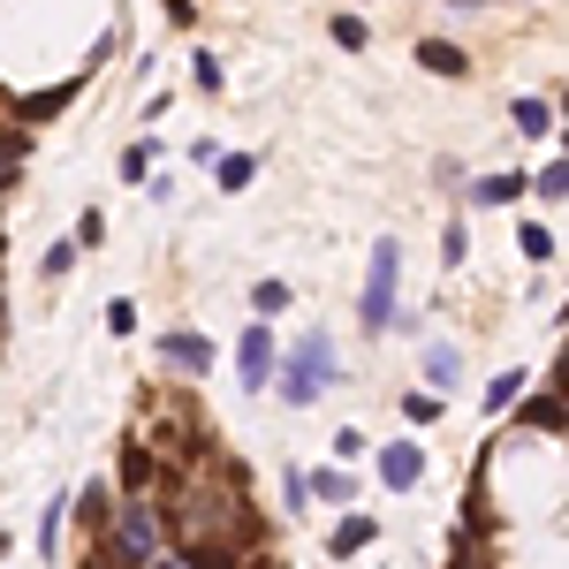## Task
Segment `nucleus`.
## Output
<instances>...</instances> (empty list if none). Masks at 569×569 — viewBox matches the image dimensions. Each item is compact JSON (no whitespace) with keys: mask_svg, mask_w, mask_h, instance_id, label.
Wrapping results in <instances>:
<instances>
[{"mask_svg":"<svg viewBox=\"0 0 569 569\" xmlns=\"http://www.w3.org/2000/svg\"><path fill=\"white\" fill-rule=\"evenodd\" d=\"M418 479H426V448L418 440H388L380 448V486L388 493H418Z\"/></svg>","mask_w":569,"mask_h":569,"instance_id":"6","label":"nucleus"},{"mask_svg":"<svg viewBox=\"0 0 569 569\" xmlns=\"http://www.w3.org/2000/svg\"><path fill=\"white\" fill-rule=\"evenodd\" d=\"M456 8H471V0H456Z\"/></svg>","mask_w":569,"mask_h":569,"instance_id":"35","label":"nucleus"},{"mask_svg":"<svg viewBox=\"0 0 569 569\" xmlns=\"http://www.w3.org/2000/svg\"><path fill=\"white\" fill-rule=\"evenodd\" d=\"M107 509H114V493H107V486H84V509H77V517H84V531H91V539L107 531Z\"/></svg>","mask_w":569,"mask_h":569,"instance_id":"22","label":"nucleus"},{"mask_svg":"<svg viewBox=\"0 0 569 569\" xmlns=\"http://www.w3.org/2000/svg\"><path fill=\"white\" fill-rule=\"evenodd\" d=\"M372 539H380V525H372V517H342V525L327 531V555H335V562H350L357 547H372Z\"/></svg>","mask_w":569,"mask_h":569,"instance_id":"10","label":"nucleus"},{"mask_svg":"<svg viewBox=\"0 0 569 569\" xmlns=\"http://www.w3.org/2000/svg\"><path fill=\"white\" fill-rule=\"evenodd\" d=\"M190 84H198V91H228V77H220V53H190Z\"/></svg>","mask_w":569,"mask_h":569,"instance_id":"26","label":"nucleus"},{"mask_svg":"<svg viewBox=\"0 0 569 569\" xmlns=\"http://www.w3.org/2000/svg\"><path fill=\"white\" fill-rule=\"evenodd\" d=\"M440 251H448V266H463V259H471V228L448 220V228H440Z\"/></svg>","mask_w":569,"mask_h":569,"instance_id":"28","label":"nucleus"},{"mask_svg":"<svg viewBox=\"0 0 569 569\" xmlns=\"http://www.w3.org/2000/svg\"><path fill=\"white\" fill-rule=\"evenodd\" d=\"M144 486H152V456H144V448H122V493H144Z\"/></svg>","mask_w":569,"mask_h":569,"instance_id":"19","label":"nucleus"},{"mask_svg":"<svg viewBox=\"0 0 569 569\" xmlns=\"http://www.w3.org/2000/svg\"><path fill=\"white\" fill-rule=\"evenodd\" d=\"M23 152H31V137H23V130H0V190L16 182V168H23Z\"/></svg>","mask_w":569,"mask_h":569,"instance_id":"20","label":"nucleus"},{"mask_svg":"<svg viewBox=\"0 0 569 569\" xmlns=\"http://www.w3.org/2000/svg\"><path fill=\"white\" fill-rule=\"evenodd\" d=\"M335 380H342L335 335H327V327H311V335H297V350H289V357H273V380H266V388L281 395L289 410H311V402L335 388Z\"/></svg>","mask_w":569,"mask_h":569,"instance_id":"1","label":"nucleus"},{"mask_svg":"<svg viewBox=\"0 0 569 569\" xmlns=\"http://www.w3.org/2000/svg\"><path fill=\"white\" fill-rule=\"evenodd\" d=\"M525 190H539L547 206H562V190H569V160H547V168H539V182H525Z\"/></svg>","mask_w":569,"mask_h":569,"instance_id":"21","label":"nucleus"},{"mask_svg":"<svg viewBox=\"0 0 569 569\" xmlns=\"http://www.w3.org/2000/svg\"><path fill=\"white\" fill-rule=\"evenodd\" d=\"M160 152H168V137H144V144H130V152H122V176H130V182H144Z\"/></svg>","mask_w":569,"mask_h":569,"instance_id":"18","label":"nucleus"},{"mask_svg":"<svg viewBox=\"0 0 569 569\" xmlns=\"http://www.w3.org/2000/svg\"><path fill=\"white\" fill-rule=\"evenodd\" d=\"M395 289H402V243L380 236V243H372V259H365V289H357V327H365V335H388Z\"/></svg>","mask_w":569,"mask_h":569,"instance_id":"3","label":"nucleus"},{"mask_svg":"<svg viewBox=\"0 0 569 569\" xmlns=\"http://www.w3.org/2000/svg\"><path fill=\"white\" fill-rule=\"evenodd\" d=\"M327 31H335V46H350V53H365V46H372V23H365V16H335Z\"/></svg>","mask_w":569,"mask_h":569,"instance_id":"23","label":"nucleus"},{"mask_svg":"<svg viewBox=\"0 0 569 569\" xmlns=\"http://www.w3.org/2000/svg\"><path fill=\"white\" fill-rule=\"evenodd\" d=\"M305 486L319 493V501H342V509L357 501V479H350V463H319V471H305Z\"/></svg>","mask_w":569,"mask_h":569,"instance_id":"11","label":"nucleus"},{"mask_svg":"<svg viewBox=\"0 0 569 569\" xmlns=\"http://www.w3.org/2000/svg\"><path fill=\"white\" fill-rule=\"evenodd\" d=\"M402 418H410V426H433V418H440V395H418V388H410V395H402Z\"/></svg>","mask_w":569,"mask_h":569,"instance_id":"29","label":"nucleus"},{"mask_svg":"<svg viewBox=\"0 0 569 569\" xmlns=\"http://www.w3.org/2000/svg\"><path fill=\"white\" fill-rule=\"evenodd\" d=\"M160 365L182 372V380H213L220 350H213V335H198V327H168V335H160Z\"/></svg>","mask_w":569,"mask_h":569,"instance_id":"4","label":"nucleus"},{"mask_svg":"<svg viewBox=\"0 0 569 569\" xmlns=\"http://www.w3.org/2000/svg\"><path fill=\"white\" fill-rule=\"evenodd\" d=\"M509 122H517L525 137H555V107H547V99H517V107H509Z\"/></svg>","mask_w":569,"mask_h":569,"instance_id":"15","label":"nucleus"},{"mask_svg":"<svg viewBox=\"0 0 569 569\" xmlns=\"http://www.w3.org/2000/svg\"><path fill=\"white\" fill-rule=\"evenodd\" d=\"M107 335H114V342L137 335V305H130V297H114V305H107Z\"/></svg>","mask_w":569,"mask_h":569,"instance_id":"30","label":"nucleus"},{"mask_svg":"<svg viewBox=\"0 0 569 569\" xmlns=\"http://www.w3.org/2000/svg\"><path fill=\"white\" fill-rule=\"evenodd\" d=\"M418 69H433V77H471V53L448 39H418Z\"/></svg>","mask_w":569,"mask_h":569,"instance_id":"9","label":"nucleus"},{"mask_svg":"<svg viewBox=\"0 0 569 569\" xmlns=\"http://www.w3.org/2000/svg\"><path fill=\"white\" fill-rule=\"evenodd\" d=\"M357 448H365V433H357V426H342V433H335V463H357Z\"/></svg>","mask_w":569,"mask_h":569,"instance_id":"33","label":"nucleus"},{"mask_svg":"<svg viewBox=\"0 0 569 569\" xmlns=\"http://www.w3.org/2000/svg\"><path fill=\"white\" fill-rule=\"evenodd\" d=\"M107 243V213H84L77 220V251H99Z\"/></svg>","mask_w":569,"mask_h":569,"instance_id":"31","label":"nucleus"},{"mask_svg":"<svg viewBox=\"0 0 569 569\" xmlns=\"http://www.w3.org/2000/svg\"><path fill=\"white\" fill-rule=\"evenodd\" d=\"M281 493H289V509H305V501H311V486H305V463H289V471H281Z\"/></svg>","mask_w":569,"mask_h":569,"instance_id":"32","label":"nucleus"},{"mask_svg":"<svg viewBox=\"0 0 569 569\" xmlns=\"http://www.w3.org/2000/svg\"><path fill=\"white\" fill-rule=\"evenodd\" d=\"M525 380H531V372H501V380H486V410H509V402L525 395Z\"/></svg>","mask_w":569,"mask_h":569,"instance_id":"24","label":"nucleus"},{"mask_svg":"<svg viewBox=\"0 0 569 569\" xmlns=\"http://www.w3.org/2000/svg\"><path fill=\"white\" fill-rule=\"evenodd\" d=\"M69 99H77V84H61V91H31V99H23V114L39 122V114H61Z\"/></svg>","mask_w":569,"mask_h":569,"instance_id":"27","label":"nucleus"},{"mask_svg":"<svg viewBox=\"0 0 569 569\" xmlns=\"http://www.w3.org/2000/svg\"><path fill=\"white\" fill-rule=\"evenodd\" d=\"M418 365H426L433 395H448L456 380H463V357H456V342H426V350H418Z\"/></svg>","mask_w":569,"mask_h":569,"instance_id":"8","label":"nucleus"},{"mask_svg":"<svg viewBox=\"0 0 569 569\" xmlns=\"http://www.w3.org/2000/svg\"><path fill=\"white\" fill-rule=\"evenodd\" d=\"M273 357H281L273 327H243V342H236V388H243V395H266V380H273Z\"/></svg>","mask_w":569,"mask_h":569,"instance_id":"5","label":"nucleus"},{"mask_svg":"<svg viewBox=\"0 0 569 569\" xmlns=\"http://www.w3.org/2000/svg\"><path fill=\"white\" fill-rule=\"evenodd\" d=\"M77 259H84V251H77V236H53V243H46V259H39V273H46V281H69Z\"/></svg>","mask_w":569,"mask_h":569,"instance_id":"14","label":"nucleus"},{"mask_svg":"<svg viewBox=\"0 0 569 569\" xmlns=\"http://www.w3.org/2000/svg\"><path fill=\"white\" fill-rule=\"evenodd\" d=\"M61 525H69V501L53 493V501H46V509H39V555H46V562L61 555Z\"/></svg>","mask_w":569,"mask_h":569,"instance_id":"16","label":"nucleus"},{"mask_svg":"<svg viewBox=\"0 0 569 569\" xmlns=\"http://www.w3.org/2000/svg\"><path fill=\"white\" fill-rule=\"evenodd\" d=\"M251 305H259V311H289V305H297V289H289V281H251Z\"/></svg>","mask_w":569,"mask_h":569,"instance_id":"25","label":"nucleus"},{"mask_svg":"<svg viewBox=\"0 0 569 569\" xmlns=\"http://www.w3.org/2000/svg\"><path fill=\"white\" fill-rule=\"evenodd\" d=\"M517 198H525V176H479L471 182V206H493V213L517 206Z\"/></svg>","mask_w":569,"mask_h":569,"instance_id":"12","label":"nucleus"},{"mask_svg":"<svg viewBox=\"0 0 569 569\" xmlns=\"http://www.w3.org/2000/svg\"><path fill=\"white\" fill-rule=\"evenodd\" d=\"M213 176H220V190L236 198V190H251V176H259V160H251V152H213Z\"/></svg>","mask_w":569,"mask_h":569,"instance_id":"13","label":"nucleus"},{"mask_svg":"<svg viewBox=\"0 0 569 569\" xmlns=\"http://www.w3.org/2000/svg\"><path fill=\"white\" fill-rule=\"evenodd\" d=\"M509 410H517V426H525V433H562V395H555V380H547V388L531 395V402L517 395Z\"/></svg>","mask_w":569,"mask_h":569,"instance_id":"7","label":"nucleus"},{"mask_svg":"<svg viewBox=\"0 0 569 569\" xmlns=\"http://www.w3.org/2000/svg\"><path fill=\"white\" fill-rule=\"evenodd\" d=\"M517 243H525V259H531V266H555V259H562V243H555L539 220H525V228H517Z\"/></svg>","mask_w":569,"mask_h":569,"instance_id":"17","label":"nucleus"},{"mask_svg":"<svg viewBox=\"0 0 569 569\" xmlns=\"http://www.w3.org/2000/svg\"><path fill=\"white\" fill-rule=\"evenodd\" d=\"M107 517H114V525L91 539L99 555H114V562H160L168 531H160V517H152V501H144V493H122V501H114Z\"/></svg>","mask_w":569,"mask_h":569,"instance_id":"2","label":"nucleus"},{"mask_svg":"<svg viewBox=\"0 0 569 569\" xmlns=\"http://www.w3.org/2000/svg\"><path fill=\"white\" fill-rule=\"evenodd\" d=\"M8 547H16V539H8V531H0V555H8Z\"/></svg>","mask_w":569,"mask_h":569,"instance_id":"34","label":"nucleus"}]
</instances>
